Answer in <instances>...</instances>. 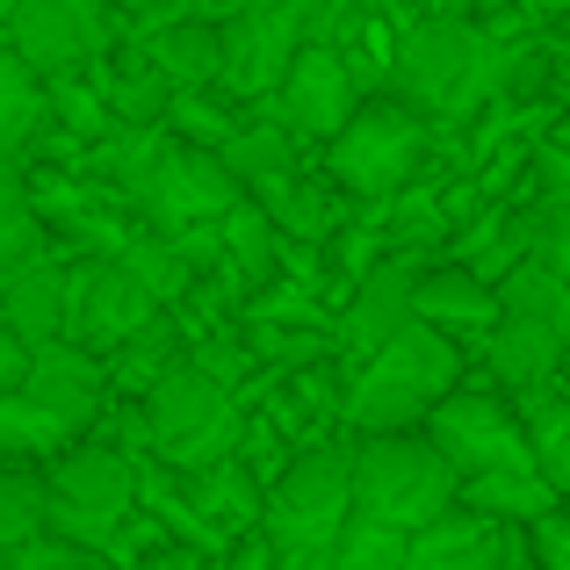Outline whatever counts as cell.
I'll return each instance as SVG.
<instances>
[{"label":"cell","instance_id":"obj_29","mask_svg":"<svg viewBox=\"0 0 570 570\" xmlns=\"http://www.w3.org/2000/svg\"><path fill=\"white\" fill-rule=\"evenodd\" d=\"M333 570H412V528L354 513L347 534H340V549H333Z\"/></svg>","mask_w":570,"mask_h":570},{"label":"cell","instance_id":"obj_11","mask_svg":"<svg viewBox=\"0 0 570 570\" xmlns=\"http://www.w3.org/2000/svg\"><path fill=\"white\" fill-rule=\"evenodd\" d=\"M246 195V181L232 174V159L217 153V145H174L167 159L153 167V181L138 188V217L159 224V232H188V224H217L224 209Z\"/></svg>","mask_w":570,"mask_h":570},{"label":"cell","instance_id":"obj_27","mask_svg":"<svg viewBox=\"0 0 570 570\" xmlns=\"http://www.w3.org/2000/svg\"><path fill=\"white\" fill-rule=\"evenodd\" d=\"M51 534V470L43 462H8L0 476V549Z\"/></svg>","mask_w":570,"mask_h":570},{"label":"cell","instance_id":"obj_19","mask_svg":"<svg viewBox=\"0 0 570 570\" xmlns=\"http://www.w3.org/2000/svg\"><path fill=\"white\" fill-rule=\"evenodd\" d=\"M174 87H224V22L217 14H188V22H167V29H145L130 37Z\"/></svg>","mask_w":570,"mask_h":570},{"label":"cell","instance_id":"obj_26","mask_svg":"<svg viewBox=\"0 0 570 570\" xmlns=\"http://www.w3.org/2000/svg\"><path fill=\"white\" fill-rule=\"evenodd\" d=\"M462 505H476V513L505 520V528H534V520H542L549 505H563V491L542 476V462H528V470H491V476H470V484H462Z\"/></svg>","mask_w":570,"mask_h":570},{"label":"cell","instance_id":"obj_3","mask_svg":"<svg viewBox=\"0 0 570 570\" xmlns=\"http://www.w3.org/2000/svg\"><path fill=\"white\" fill-rule=\"evenodd\" d=\"M470 354L455 333L412 318L390 347L362 354L347 383V433H404V426H426L433 404L448 397L455 383H470Z\"/></svg>","mask_w":570,"mask_h":570},{"label":"cell","instance_id":"obj_10","mask_svg":"<svg viewBox=\"0 0 570 570\" xmlns=\"http://www.w3.org/2000/svg\"><path fill=\"white\" fill-rule=\"evenodd\" d=\"M368 101V80H362V66H354L340 43H325V37H311L304 43V58L289 66V80L275 87V95L261 101V109H275L282 124L296 130L304 145H333L340 130L354 124V109Z\"/></svg>","mask_w":570,"mask_h":570},{"label":"cell","instance_id":"obj_15","mask_svg":"<svg viewBox=\"0 0 570 570\" xmlns=\"http://www.w3.org/2000/svg\"><path fill=\"white\" fill-rule=\"evenodd\" d=\"M0 318L14 333H29L37 347L43 340H66L72 333V246L43 253L29 267H8L0 275Z\"/></svg>","mask_w":570,"mask_h":570},{"label":"cell","instance_id":"obj_9","mask_svg":"<svg viewBox=\"0 0 570 570\" xmlns=\"http://www.w3.org/2000/svg\"><path fill=\"white\" fill-rule=\"evenodd\" d=\"M311 43V0H261L224 14V87L261 109Z\"/></svg>","mask_w":570,"mask_h":570},{"label":"cell","instance_id":"obj_28","mask_svg":"<svg viewBox=\"0 0 570 570\" xmlns=\"http://www.w3.org/2000/svg\"><path fill=\"white\" fill-rule=\"evenodd\" d=\"M253 116V101H238L232 87H181L174 95V109H167V124H174V138H188V145H232V130Z\"/></svg>","mask_w":570,"mask_h":570},{"label":"cell","instance_id":"obj_14","mask_svg":"<svg viewBox=\"0 0 570 570\" xmlns=\"http://www.w3.org/2000/svg\"><path fill=\"white\" fill-rule=\"evenodd\" d=\"M476 362H484V376L505 390V397H520L534 412L542 397H557L570 383V333L549 318H520V311H505L499 325H491V340L476 347Z\"/></svg>","mask_w":570,"mask_h":570},{"label":"cell","instance_id":"obj_6","mask_svg":"<svg viewBox=\"0 0 570 570\" xmlns=\"http://www.w3.org/2000/svg\"><path fill=\"white\" fill-rule=\"evenodd\" d=\"M354 499H362L368 520H390V528L419 534L462 505V470L448 462V448L426 426L354 433Z\"/></svg>","mask_w":570,"mask_h":570},{"label":"cell","instance_id":"obj_37","mask_svg":"<svg viewBox=\"0 0 570 570\" xmlns=\"http://www.w3.org/2000/svg\"><path fill=\"white\" fill-rule=\"evenodd\" d=\"M404 8H462V0H404Z\"/></svg>","mask_w":570,"mask_h":570},{"label":"cell","instance_id":"obj_36","mask_svg":"<svg viewBox=\"0 0 570 570\" xmlns=\"http://www.w3.org/2000/svg\"><path fill=\"white\" fill-rule=\"evenodd\" d=\"M238 8H261V0H217V22H224V14H238Z\"/></svg>","mask_w":570,"mask_h":570},{"label":"cell","instance_id":"obj_33","mask_svg":"<svg viewBox=\"0 0 570 570\" xmlns=\"http://www.w3.org/2000/svg\"><path fill=\"white\" fill-rule=\"evenodd\" d=\"M505 570H542L534 549H528V528H513V557H505Z\"/></svg>","mask_w":570,"mask_h":570},{"label":"cell","instance_id":"obj_12","mask_svg":"<svg viewBox=\"0 0 570 570\" xmlns=\"http://www.w3.org/2000/svg\"><path fill=\"white\" fill-rule=\"evenodd\" d=\"M159 311L167 304H159L116 253H72V340L116 354L130 333H145Z\"/></svg>","mask_w":570,"mask_h":570},{"label":"cell","instance_id":"obj_38","mask_svg":"<svg viewBox=\"0 0 570 570\" xmlns=\"http://www.w3.org/2000/svg\"><path fill=\"white\" fill-rule=\"evenodd\" d=\"M282 570H304V563H282Z\"/></svg>","mask_w":570,"mask_h":570},{"label":"cell","instance_id":"obj_4","mask_svg":"<svg viewBox=\"0 0 570 570\" xmlns=\"http://www.w3.org/2000/svg\"><path fill=\"white\" fill-rule=\"evenodd\" d=\"M354 513H362V499H354V433H333V441L304 448V455L267 484L261 528L282 542V563L333 570V549H340V534H347Z\"/></svg>","mask_w":570,"mask_h":570},{"label":"cell","instance_id":"obj_21","mask_svg":"<svg viewBox=\"0 0 570 570\" xmlns=\"http://www.w3.org/2000/svg\"><path fill=\"white\" fill-rule=\"evenodd\" d=\"M195 505L209 513V528L217 534H246L267 520V476L253 470L246 455H224V462H203V470H181Z\"/></svg>","mask_w":570,"mask_h":570},{"label":"cell","instance_id":"obj_7","mask_svg":"<svg viewBox=\"0 0 570 570\" xmlns=\"http://www.w3.org/2000/svg\"><path fill=\"white\" fill-rule=\"evenodd\" d=\"M43 470H51V534H66V542H80V549H109V534L138 513L145 455L109 419H101L95 433H80L66 455H51Z\"/></svg>","mask_w":570,"mask_h":570},{"label":"cell","instance_id":"obj_22","mask_svg":"<svg viewBox=\"0 0 570 570\" xmlns=\"http://www.w3.org/2000/svg\"><path fill=\"white\" fill-rule=\"evenodd\" d=\"M80 433H95V419H72L58 404L29 397V390H0V448H8V462H51Z\"/></svg>","mask_w":570,"mask_h":570},{"label":"cell","instance_id":"obj_25","mask_svg":"<svg viewBox=\"0 0 570 570\" xmlns=\"http://www.w3.org/2000/svg\"><path fill=\"white\" fill-rule=\"evenodd\" d=\"M224 159H232V174H238L246 188H261V181H282V174H296V167H304V138H296V130L282 124L275 109H253L246 124L232 130Z\"/></svg>","mask_w":570,"mask_h":570},{"label":"cell","instance_id":"obj_20","mask_svg":"<svg viewBox=\"0 0 570 570\" xmlns=\"http://www.w3.org/2000/svg\"><path fill=\"white\" fill-rule=\"evenodd\" d=\"M43 138H51V72H37L22 51H8V66H0V153L14 167H29Z\"/></svg>","mask_w":570,"mask_h":570},{"label":"cell","instance_id":"obj_13","mask_svg":"<svg viewBox=\"0 0 570 570\" xmlns=\"http://www.w3.org/2000/svg\"><path fill=\"white\" fill-rule=\"evenodd\" d=\"M433 261H441V253H390V261H376L354 282V296L340 304V354H347V362L390 347V340L419 318V275H426Z\"/></svg>","mask_w":570,"mask_h":570},{"label":"cell","instance_id":"obj_30","mask_svg":"<svg viewBox=\"0 0 570 570\" xmlns=\"http://www.w3.org/2000/svg\"><path fill=\"white\" fill-rule=\"evenodd\" d=\"M528 426H534V462H542V476L570 499V383L557 390V397L534 404Z\"/></svg>","mask_w":570,"mask_h":570},{"label":"cell","instance_id":"obj_34","mask_svg":"<svg viewBox=\"0 0 570 570\" xmlns=\"http://www.w3.org/2000/svg\"><path fill=\"white\" fill-rule=\"evenodd\" d=\"M66 570H116V563L101 557V549H72V563H66Z\"/></svg>","mask_w":570,"mask_h":570},{"label":"cell","instance_id":"obj_2","mask_svg":"<svg viewBox=\"0 0 570 570\" xmlns=\"http://www.w3.org/2000/svg\"><path fill=\"white\" fill-rule=\"evenodd\" d=\"M101 419H109L138 455H159V462H174V470L224 462V455H238V441H246V404H238V390L209 362H195V354H181L145 397H130V404L109 397Z\"/></svg>","mask_w":570,"mask_h":570},{"label":"cell","instance_id":"obj_8","mask_svg":"<svg viewBox=\"0 0 570 570\" xmlns=\"http://www.w3.org/2000/svg\"><path fill=\"white\" fill-rule=\"evenodd\" d=\"M426 433L448 448V462L470 476H491V470H528L534 462V426H528V404L505 397L491 376H470L455 383L441 404H433Z\"/></svg>","mask_w":570,"mask_h":570},{"label":"cell","instance_id":"obj_32","mask_svg":"<svg viewBox=\"0 0 570 570\" xmlns=\"http://www.w3.org/2000/svg\"><path fill=\"white\" fill-rule=\"evenodd\" d=\"M188 14H217V0H124L130 37H145V29H167V22H188Z\"/></svg>","mask_w":570,"mask_h":570},{"label":"cell","instance_id":"obj_16","mask_svg":"<svg viewBox=\"0 0 570 570\" xmlns=\"http://www.w3.org/2000/svg\"><path fill=\"white\" fill-rule=\"evenodd\" d=\"M419 318L441 325V333H455L462 347H484L491 325L505 318V296H499V282H484L476 267L433 261L426 275H419Z\"/></svg>","mask_w":570,"mask_h":570},{"label":"cell","instance_id":"obj_24","mask_svg":"<svg viewBox=\"0 0 570 570\" xmlns=\"http://www.w3.org/2000/svg\"><path fill=\"white\" fill-rule=\"evenodd\" d=\"M116 261H124L130 275H138V282H145V289H153L167 311H174V304H188L195 282H203V267L188 261V246H181L174 232H159V224H138V232H130L124 246H116Z\"/></svg>","mask_w":570,"mask_h":570},{"label":"cell","instance_id":"obj_18","mask_svg":"<svg viewBox=\"0 0 570 570\" xmlns=\"http://www.w3.org/2000/svg\"><path fill=\"white\" fill-rule=\"evenodd\" d=\"M505 557H513V528L476 505H455L412 534V570H505Z\"/></svg>","mask_w":570,"mask_h":570},{"label":"cell","instance_id":"obj_1","mask_svg":"<svg viewBox=\"0 0 570 570\" xmlns=\"http://www.w3.org/2000/svg\"><path fill=\"white\" fill-rule=\"evenodd\" d=\"M505 66H513V43L491 37L470 8H419L397 29L390 95L426 109L441 130H462L491 95H505Z\"/></svg>","mask_w":570,"mask_h":570},{"label":"cell","instance_id":"obj_31","mask_svg":"<svg viewBox=\"0 0 570 570\" xmlns=\"http://www.w3.org/2000/svg\"><path fill=\"white\" fill-rule=\"evenodd\" d=\"M528 549H534V563H542V570H570V499L549 505V513L528 528Z\"/></svg>","mask_w":570,"mask_h":570},{"label":"cell","instance_id":"obj_35","mask_svg":"<svg viewBox=\"0 0 570 570\" xmlns=\"http://www.w3.org/2000/svg\"><path fill=\"white\" fill-rule=\"evenodd\" d=\"M549 43H557V51L570 58V14H557V29H549Z\"/></svg>","mask_w":570,"mask_h":570},{"label":"cell","instance_id":"obj_5","mask_svg":"<svg viewBox=\"0 0 570 570\" xmlns=\"http://www.w3.org/2000/svg\"><path fill=\"white\" fill-rule=\"evenodd\" d=\"M441 138L448 130L433 124L426 109H412L404 95L383 87V95H368L362 109H354V124L340 130L333 145H318V167L333 174L354 203H390L397 188H412L419 174L433 167Z\"/></svg>","mask_w":570,"mask_h":570},{"label":"cell","instance_id":"obj_17","mask_svg":"<svg viewBox=\"0 0 570 570\" xmlns=\"http://www.w3.org/2000/svg\"><path fill=\"white\" fill-rule=\"evenodd\" d=\"M253 195H261V203L275 209L282 238H311V246H333V238L354 224V209H362V203H354V195L340 188L325 167H318V174L296 167V174H282V181H261Z\"/></svg>","mask_w":570,"mask_h":570},{"label":"cell","instance_id":"obj_23","mask_svg":"<svg viewBox=\"0 0 570 570\" xmlns=\"http://www.w3.org/2000/svg\"><path fill=\"white\" fill-rule=\"evenodd\" d=\"M181 354H195V333L181 325V311H159L145 333H130L124 347L109 354V397H145Z\"/></svg>","mask_w":570,"mask_h":570}]
</instances>
